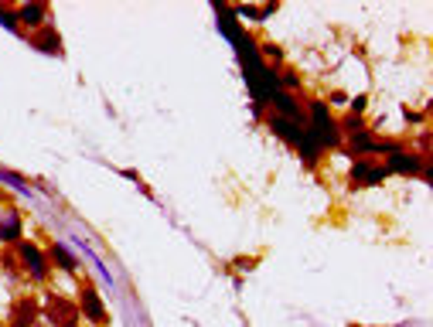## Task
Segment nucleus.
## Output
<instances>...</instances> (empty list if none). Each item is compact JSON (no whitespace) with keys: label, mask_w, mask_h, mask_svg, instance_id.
Segmentation results:
<instances>
[{"label":"nucleus","mask_w":433,"mask_h":327,"mask_svg":"<svg viewBox=\"0 0 433 327\" xmlns=\"http://www.w3.org/2000/svg\"><path fill=\"white\" fill-rule=\"evenodd\" d=\"M304 109H307V130H311V136L317 140V147H321V150H338V147L345 143V136L338 130V119L331 116L328 102L314 99V102H307Z\"/></svg>","instance_id":"f257e3e1"},{"label":"nucleus","mask_w":433,"mask_h":327,"mask_svg":"<svg viewBox=\"0 0 433 327\" xmlns=\"http://www.w3.org/2000/svg\"><path fill=\"white\" fill-rule=\"evenodd\" d=\"M76 307H79V314L89 324H96V327L109 324V310H106V304H102V297H99V290L93 280H82L79 283V300H76Z\"/></svg>","instance_id":"f03ea898"},{"label":"nucleus","mask_w":433,"mask_h":327,"mask_svg":"<svg viewBox=\"0 0 433 327\" xmlns=\"http://www.w3.org/2000/svg\"><path fill=\"white\" fill-rule=\"evenodd\" d=\"M386 177H389L386 164H379L372 157H355L352 167H348V184H352V188H375V184H382Z\"/></svg>","instance_id":"7ed1b4c3"},{"label":"nucleus","mask_w":433,"mask_h":327,"mask_svg":"<svg viewBox=\"0 0 433 327\" xmlns=\"http://www.w3.org/2000/svg\"><path fill=\"white\" fill-rule=\"evenodd\" d=\"M14 249H18V259H20V273H28L35 283H45L48 280V256L38 249V242L20 239Z\"/></svg>","instance_id":"20e7f679"},{"label":"nucleus","mask_w":433,"mask_h":327,"mask_svg":"<svg viewBox=\"0 0 433 327\" xmlns=\"http://www.w3.org/2000/svg\"><path fill=\"white\" fill-rule=\"evenodd\" d=\"M386 171L399 174V177H430V160L413 150H399V154L386 157Z\"/></svg>","instance_id":"39448f33"},{"label":"nucleus","mask_w":433,"mask_h":327,"mask_svg":"<svg viewBox=\"0 0 433 327\" xmlns=\"http://www.w3.org/2000/svg\"><path fill=\"white\" fill-rule=\"evenodd\" d=\"M45 317L55 327L76 324V321H79V307H76V300H69V297H61V293H48V297H45Z\"/></svg>","instance_id":"423d86ee"},{"label":"nucleus","mask_w":433,"mask_h":327,"mask_svg":"<svg viewBox=\"0 0 433 327\" xmlns=\"http://www.w3.org/2000/svg\"><path fill=\"white\" fill-rule=\"evenodd\" d=\"M270 106L276 109V116H280V119L297 123V126H307V109H304V106L297 102V96H290V93H273Z\"/></svg>","instance_id":"0eeeda50"},{"label":"nucleus","mask_w":433,"mask_h":327,"mask_svg":"<svg viewBox=\"0 0 433 327\" xmlns=\"http://www.w3.org/2000/svg\"><path fill=\"white\" fill-rule=\"evenodd\" d=\"M38 314H41L38 297H20V300H14V307H11V327H35Z\"/></svg>","instance_id":"6e6552de"},{"label":"nucleus","mask_w":433,"mask_h":327,"mask_svg":"<svg viewBox=\"0 0 433 327\" xmlns=\"http://www.w3.org/2000/svg\"><path fill=\"white\" fill-rule=\"evenodd\" d=\"M20 235H24V218L18 208H4L0 212V242L4 246H18Z\"/></svg>","instance_id":"1a4fd4ad"},{"label":"nucleus","mask_w":433,"mask_h":327,"mask_svg":"<svg viewBox=\"0 0 433 327\" xmlns=\"http://www.w3.org/2000/svg\"><path fill=\"white\" fill-rule=\"evenodd\" d=\"M18 14V24H20V35H24V28L28 31H38L48 24V4H24L14 11Z\"/></svg>","instance_id":"9d476101"},{"label":"nucleus","mask_w":433,"mask_h":327,"mask_svg":"<svg viewBox=\"0 0 433 327\" xmlns=\"http://www.w3.org/2000/svg\"><path fill=\"white\" fill-rule=\"evenodd\" d=\"M31 44H35L38 52H45V55H61V35L52 28V24L31 31Z\"/></svg>","instance_id":"9b49d317"},{"label":"nucleus","mask_w":433,"mask_h":327,"mask_svg":"<svg viewBox=\"0 0 433 327\" xmlns=\"http://www.w3.org/2000/svg\"><path fill=\"white\" fill-rule=\"evenodd\" d=\"M266 123H270L273 136H280V140H283V143H290V147H297V143H300V136H304V130H307V126L287 123V119H280V116H270Z\"/></svg>","instance_id":"f8f14e48"},{"label":"nucleus","mask_w":433,"mask_h":327,"mask_svg":"<svg viewBox=\"0 0 433 327\" xmlns=\"http://www.w3.org/2000/svg\"><path fill=\"white\" fill-rule=\"evenodd\" d=\"M48 259H52L61 273H76V270H79V259L69 252V246H65V242H52V246H48Z\"/></svg>","instance_id":"ddd939ff"},{"label":"nucleus","mask_w":433,"mask_h":327,"mask_svg":"<svg viewBox=\"0 0 433 327\" xmlns=\"http://www.w3.org/2000/svg\"><path fill=\"white\" fill-rule=\"evenodd\" d=\"M297 150H300V157H304V164L307 167H317V160H321V147H317V140L311 136V130H304V136H300V143H297Z\"/></svg>","instance_id":"4468645a"},{"label":"nucleus","mask_w":433,"mask_h":327,"mask_svg":"<svg viewBox=\"0 0 433 327\" xmlns=\"http://www.w3.org/2000/svg\"><path fill=\"white\" fill-rule=\"evenodd\" d=\"M297 89H300V76H297L294 69H287V72L280 76V93H290V96H294Z\"/></svg>","instance_id":"2eb2a0df"},{"label":"nucleus","mask_w":433,"mask_h":327,"mask_svg":"<svg viewBox=\"0 0 433 327\" xmlns=\"http://www.w3.org/2000/svg\"><path fill=\"white\" fill-rule=\"evenodd\" d=\"M259 58H263V61H273V65H280V61H283V48L266 41V44H259Z\"/></svg>","instance_id":"dca6fc26"},{"label":"nucleus","mask_w":433,"mask_h":327,"mask_svg":"<svg viewBox=\"0 0 433 327\" xmlns=\"http://www.w3.org/2000/svg\"><path fill=\"white\" fill-rule=\"evenodd\" d=\"M365 106H369V96H355V99H352V113H355V116L365 113Z\"/></svg>","instance_id":"f3484780"},{"label":"nucleus","mask_w":433,"mask_h":327,"mask_svg":"<svg viewBox=\"0 0 433 327\" xmlns=\"http://www.w3.org/2000/svg\"><path fill=\"white\" fill-rule=\"evenodd\" d=\"M236 266L239 270H253V266H256V259H236Z\"/></svg>","instance_id":"a211bd4d"},{"label":"nucleus","mask_w":433,"mask_h":327,"mask_svg":"<svg viewBox=\"0 0 433 327\" xmlns=\"http://www.w3.org/2000/svg\"><path fill=\"white\" fill-rule=\"evenodd\" d=\"M406 119H410V123H423V119H427V113H410V109H406Z\"/></svg>","instance_id":"6ab92c4d"},{"label":"nucleus","mask_w":433,"mask_h":327,"mask_svg":"<svg viewBox=\"0 0 433 327\" xmlns=\"http://www.w3.org/2000/svg\"><path fill=\"white\" fill-rule=\"evenodd\" d=\"M65 327H79V321H76V324H65Z\"/></svg>","instance_id":"aec40b11"},{"label":"nucleus","mask_w":433,"mask_h":327,"mask_svg":"<svg viewBox=\"0 0 433 327\" xmlns=\"http://www.w3.org/2000/svg\"><path fill=\"white\" fill-rule=\"evenodd\" d=\"M352 327H355V324H352Z\"/></svg>","instance_id":"412c9836"}]
</instances>
